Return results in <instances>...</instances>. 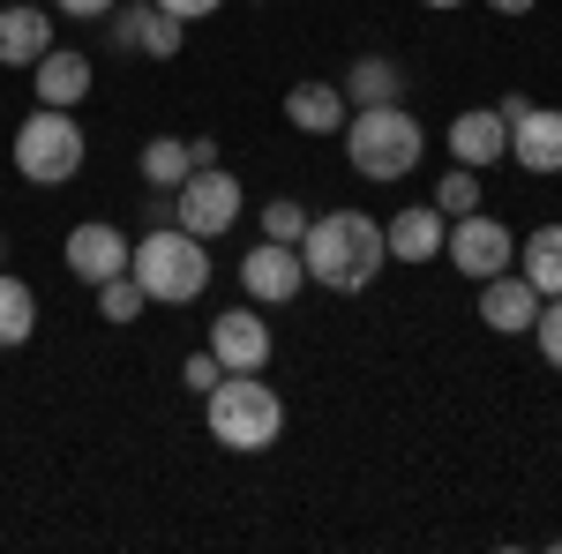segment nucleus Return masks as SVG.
Masks as SVG:
<instances>
[{
    "label": "nucleus",
    "mask_w": 562,
    "mask_h": 554,
    "mask_svg": "<svg viewBox=\"0 0 562 554\" xmlns=\"http://www.w3.org/2000/svg\"><path fill=\"white\" fill-rule=\"evenodd\" d=\"M285 121L301 135H338L346 128V90L338 83H293L285 90Z\"/></svg>",
    "instance_id": "nucleus-17"
},
{
    "label": "nucleus",
    "mask_w": 562,
    "mask_h": 554,
    "mask_svg": "<svg viewBox=\"0 0 562 554\" xmlns=\"http://www.w3.org/2000/svg\"><path fill=\"white\" fill-rule=\"evenodd\" d=\"M53 8H60L68 23H105V15H113L121 0H53Z\"/></svg>",
    "instance_id": "nucleus-28"
},
{
    "label": "nucleus",
    "mask_w": 562,
    "mask_h": 554,
    "mask_svg": "<svg viewBox=\"0 0 562 554\" xmlns=\"http://www.w3.org/2000/svg\"><path fill=\"white\" fill-rule=\"evenodd\" d=\"M45 45H60V15L38 0H0V68H31Z\"/></svg>",
    "instance_id": "nucleus-14"
},
{
    "label": "nucleus",
    "mask_w": 562,
    "mask_h": 554,
    "mask_svg": "<svg viewBox=\"0 0 562 554\" xmlns=\"http://www.w3.org/2000/svg\"><path fill=\"white\" fill-rule=\"evenodd\" d=\"M301 262H307V278H315V285H330V293H368V285L383 278V262H390L383 217H368V211H323V217H307Z\"/></svg>",
    "instance_id": "nucleus-1"
},
{
    "label": "nucleus",
    "mask_w": 562,
    "mask_h": 554,
    "mask_svg": "<svg viewBox=\"0 0 562 554\" xmlns=\"http://www.w3.org/2000/svg\"><path fill=\"white\" fill-rule=\"evenodd\" d=\"M158 8H166V15H180V23H203V15H217V8H225V0H158Z\"/></svg>",
    "instance_id": "nucleus-29"
},
{
    "label": "nucleus",
    "mask_w": 562,
    "mask_h": 554,
    "mask_svg": "<svg viewBox=\"0 0 562 554\" xmlns=\"http://www.w3.org/2000/svg\"><path fill=\"white\" fill-rule=\"evenodd\" d=\"M135 256V240L113 225V217H83L76 233H68V248H60V262L83 278V285H105V278H121Z\"/></svg>",
    "instance_id": "nucleus-10"
},
{
    "label": "nucleus",
    "mask_w": 562,
    "mask_h": 554,
    "mask_svg": "<svg viewBox=\"0 0 562 554\" xmlns=\"http://www.w3.org/2000/svg\"><path fill=\"white\" fill-rule=\"evenodd\" d=\"M487 8H495V15H532L540 0H487Z\"/></svg>",
    "instance_id": "nucleus-31"
},
{
    "label": "nucleus",
    "mask_w": 562,
    "mask_h": 554,
    "mask_svg": "<svg viewBox=\"0 0 562 554\" xmlns=\"http://www.w3.org/2000/svg\"><path fill=\"white\" fill-rule=\"evenodd\" d=\"M346 158L360 180H375V188H390V180H405V172L420 166V150H428V128H420V113H405V98L397 105H360V113H346Z\"/></svg>",
    "instance_id": "nucleus-3"
},
{
    "label": "nucleus",
    "mask_w": 562,
    "mask_h": 554,
    "mask_svg": "<svg viewBox=\"0 0 562 554\" xmlns=\"http://www.w3.org/2000/svg\"><path fill=\"white\" fill-rule=\"evenodd\" d=\"M420 8H465V0H420Z\"/></svg>",
    "instance_id": "nucleus-32"
},
{
    "label": "nucleus",
    "mask_w": 562,
    "mask_h": 554,
    "mask_svg": "<svg viewBox=\"0 0 562 554\" xmlns=\"http://www.w3.org/2000/svg\"><path fill=\"white\" fill-rule=\"evenodd\" d=\"M90 158V135L76 113H60V105H38L23 128H15V172L31 180V188H68Z\"/></svg>",
    "instance_id": "nucleus-5"
},
{
    "label": "nucleus",
    "mask_w": 562,
    "mask_h": 554,
    "mask_svg": "<svg viewBox=\"0 0 562 554\" xmlns=\"http://www.w3.org/2000/svg\"><path fill=\"white\" fill-rule=\"evenodd\" d=\"M31 76H38V105H60V113H76L90 98V53H76V45H45L38 60H31Z\"/></svg>",
    "instance_id": "nucleus-15"
},
{
    "label": "nucleus",
    "mask_w": 562,
    "mask_h": 554,
    "mask_svg": "<svg viewBox=\"0 0 562 554\" xmlns=\"http://www.w3.org/2000/svg\"><path fill=\"white\" fill-rule=\"evenodd\" d=\"M217 375H225V368H217V352H211V344L180 360V389H195V397H211V389H217Z\"/></svg>",
    "instance_id": "nucleus-26"
},
{
    "label": "nucleus",
    "mask_w": 562,
    "mask_h": 554,
    "mask_svg": "<svg viewBox=\"0 0 562 554\" xmlns=\"http://www.w3.org/2000/svg\"><path fill=\"white\" fill-rule=\"evenodd\" d=\"M195 172V143H180V135H150L143 143V188H180Z\"/></svg>",
    "instance_id": "nucleus-21"
},
{
    "label": "nucleus",
    "mask_w": 562,
    "mask_h": 554,
    "mask_svg": "<svg viewBox=\"0 0 562 554\" xmlns=\"http://www.w3.org/2000/svg\"><path fill=\"white\" fill-rule=\"evenodd\" d=\"M301 285H307V262L285 240H256L240 256V293L256 299V307H285V299H301Z\"/></svg>",
    "instance_id": "nucleus-8"
},
{
    "label": "nucleus",
    "mask_w": 562,
    "mask_h": 554,
    "mask_svg": "<svg viewBox=\"0 0 562 554\" xmlns=\"http://www.w3.org/2000/svg\"><path fill=\"white\" fill-rule=\"evenodd\" d=\"M383 240H390V262H435L442 240H450V217L435 211V203H405L383 225Z\"/></svg>",
    "instance_id": "nucleus-16"
},
{
    "label": "nucleus",
    "mask_w": 562,
    "mask_h": 554,
    "mask_svg": "<svg viewBox=\"0 0 562 554\" xmlns=\"http://www.w3.org/2000/svg\"><path fill=\"white\" fill-rule=\"evenodd\" d=\"M203 420H211V442L233 450V457H262L278 434H285V397L256 375H217V389L203 397Z\"/></svg>",
    "instance_id": "nucleus-4"
},
{
    "label": "nucleus",
    "mask_w": 562,
    "mask_h": 554,
    "mask_svg": "<svg viewBox=\"0 0 562 554\" xmlns=\"http://www.w3.org/2000/svg\"><path fill=\"white\" fill-rule=\"evenodd\" d=\"M532 338H540V360H548V368H562V299H540Z\"/></svg>",
    "instance_id": "nucleus-27"
},
{
    "label": "nucleus",
    "mask_w": 562,
    "mask_h": 554,
    "mask_svg": "<svg viewBox=\"0 0 562 554\" xmlns=\"http://www.w3.org/2000/svg\"><path fill=\"white\" fill-rule=\"evenodd\" d=\"M307 203L301 195H278V203H262V240H285V248H301L307 240Z\"/></svg>",
    "instance_id": "nucleus-24"
},
{
    "label": "nucleus",
    "mask_w": 562,
    "mask_h": 554,
    "mask_svg": "<svg viewBox=\"0 0 562 554\" xmlns=\"http://www.w3.org/2000/svg\"><path fill=\"white\" fill-rule=\"evenodd\" d=\"M338 90H346V105H397V98H405V68H397L390 53H360Z\"/></svg>",
    "instance_id": "nucleus-18"
},
{
    "label": "nucleus",
    "mask_w": 562,
    "mask_h": 554,
    "mask_svg": "<svg viewBox=\"0 0 562 554\" xmlns=\"http://www.w3.org/2000/svg\"><path fill=\"white\" fill-rule=\"evenodd\" d=\"M518 270L540 299H562V225H532L518 240Z\"/></svg>",
    "instance_id": "nucleus-19"
},
{
    "label": "nucleus",
    "mask_w": 562,
    "mask_h": 554,
    "mask_svg": "<svg viewBox=\"0 0 562 554\" xmlns=\"http://www.w3.org/2000/svg\"><path fill=\"white\" fill-rule=\"evenodd\" d=\"M180 45H188V23L166 15L158 0H143V38H135V53H150V60H180Z\"/></svg>",
    "instance_id": "nucleus-22"
},
{
    "label": "nucleus",
    "mask_w": 562,
    "mask_h": 554,
    "mask_svg": "<svg viewBox=\"0 0 562 554\" xmlns=\"http://www.w3.org/2000/svg\"><path fill=\"white\" fill-rule=\"evenodd\" d=\"M442 150H450V166H473V172L503 166V158H510V121H503L495 105H465V113L450 121V135H442Z\"/></svg>",
    "instance_id": "nucleus-11"
},
{
    "label": "nucleus",
    "mask_w": 562,
    "mask_h": 554,
    "mask_svg": "<svg viewBox=\"0 0 562 554\" xmlns=\"http://www.w3.org/2000/svg\"><path fill=\"white\" fill-rule=\"evenodd\" d=\"M495 113H503V121H518V113H532V98H525V90H503V98H495Z\"/></svg>",
    "instance_id": "nucleus-30"
},
{
    "label": "nucleus",
    "mask_w": 562,
    "mask_h": 554,
    "mask_svg": "<svg viewBox=\"0 0 562 554\" xmlns=\"http://www.w3.org/2000/svg\"><path fill=\"white\" fill-rule=\"evenodd\" d=\"M240 203H248V195H240V180H233L225 166H203V172L180 180V225H188L195 240L233 233V225H240Z\"/></svg>",
    "instance_id": "nucleus-7"
},
{
    "label": "nucleus",
    "mask_w": 562,
    "mask_h": 554,
    "mask_svg": "<svg viewBox=\"0 0 562 554\" xmlns=\"http://www.w3.org/2000/svg\"><path fill=\"white\" fill-rule=\"evenodd\" d=\"M480 323L495 330V338H525L532 323H540V293L525 285V270H495V278H480Z\"/></svg>",
    "instance_id": "nucleus-12"
},
{
    "label": "nucleus",
    "mask_w": 562,
    "mask_h": 554,
    "mask_svg": "<svg viewBox=\"0 0 562 554\" xmlns=\"http://www.w3.org/2000/svg\"><path fill=\"white\" fill-rule=\"evenodd\" d=\"M90 293H98V315H105V323H121V330H128L135 315H143V307H150V293H143V285H135L128 270H121V278H105V285H90Z\"/></svg>",
    "instance_id": "nucleus-23"
},
{
    "label": "nucleus",
    "mask_w": 562,
    "mask_h": 554,
    "mask_svg": "<svg viewBox=\"0 0 562 554\" xmlns=\"http://www.w3.org/2000/svg\"><path fill=\"white\" fill-rule=\"evenodd\" d=\"M435 211H442V217H473L480 211V172L473 166H450L442 180H435Z\"/></svg>",
    "instance_id": "nucleus-25"
},
{
    "label": "nucleus",
    "mask_w": 562,
    "mask_h": 554,
    "mask_svg": "<svg viewBox=\"0 0 562 554\" xmlns=\"http://www.w3.org/2000/svg\"><path fill=\"white\" fill-rule=\"evenodd\" d=\"M510 166H525L532 180L562 172V105H532L510 121Z\"/></svg>",
    "instance_id": "nucleus-13"
},
{
    "label": "nucleus",
    "mask_w": 562,
    "mask_h": 554,
    "mask_svg": "<svg viewBox=\"0 0 562 554\" xmlns=\"http://www.w3.org/2000/svg\"><path fill=\"white\" fill-rule=\"evenodd\" d=\"M128 278L150 293V307H188L211 293V240H195L188 225H150L128 256Z\"/></svg>",
    "instance_id": "nucleus-2"
},
{
    "label": "nucleus",
    "mask_w": 562,
    "mask_h": 554,
    "mask_svg": "<svg viewBox=\"0 0 562 554\" xmlns=\"http://www.w3.org/2000/svg\"><path fill=\"white\" fill-rule=\"evenodd\" d=\"M211 352H217L225 375H262V368H270V323H262L256 299L211 315Z\"/></svg>",
    "instance_id": "nucleus-9"
},
{
    "label": "nucleus",
    "mask_w": 562,
    "mask_h": 554,
    "mask_svg": "<svg viewBox=\"0 0 562 554\" xmlns=\"http://www.w3.org/2000/svg\"><path fill=\"white\" fill-rule=\"evenodd\" d=\"M442 256H450V270L458 278H495V270H510L518 262V233L503 225V217H487V211H473V217H450V240H442Z\"/></svg>",
    "instance_id": "nucleus-6"
},
{
    "label": "nucleus",
    "mask_w": 562,
    "mask_h": 554,
    "mask_svg": "<svg viewBox=\"0 0 562 554\" xmlns=\"http://www.w3.org/2000/svg\"><path fill=\"white\" fill-rule=\"evenodd\" d=\"M31 330H38V293H31L15 270H0V352L31 344Z\"/></svg>",
    "instance_id": "nucleus-20"
},
{
    "label": "nucleus",
    "mask_w": 562,
    "mask_h": 554,
    "mask_svg": "<svg viewBox=\"0 0 562 554\" xmlns=\"http://www.w3.org/2000/svg\"><path fill=\"white\" fill-rule=\"evenodd\" d=\"M0 262H8V233H0Z\"/></svg>",
    "instance_id": "nucleus-33"
}]
</instances>
